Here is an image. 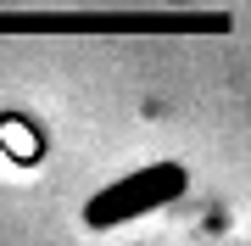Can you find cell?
Listing matches in <instances>:
<instances>
[{
	"label": "cell",
	"mask_w": 251,
	"mask_h": 246,
	"mask_svg": "<svg viewBox=\"0 0 251 246\" xmlns=\"http://www.w3.org/2000/svg\"><path fill=\"white\" fill-rule=\"evenodd\" d=\"M190 191V173L184 163H151V168H134L123 179H112L106 191H95L84 201V224L90 229H117V224H134L156 207H173Z\"/></svg>",
	"instance_id": "1"
}]
</instances>
